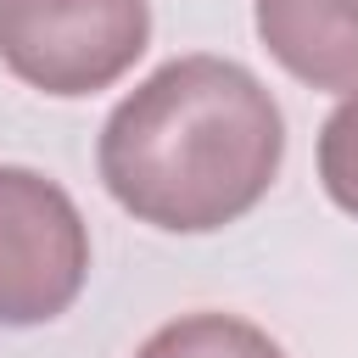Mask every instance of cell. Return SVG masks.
Listing matches in <instances>:
<instances>
[{"mask_svg":"<svg viewBox=\"0 0 358 358\" xmlns=\"http://www.w3.org/2000/svg\"><path fill=\"white\" fill-rule=\"evenodd\" d=\"M95 162L129 218L213 235L268 196L285 162V117L241 62L173 56L112 106Z\"/></svg>","mask_w":358,"mask_h":358,"instance_id":"1","label":"cell"},{"mask_svg":"<svg viewBox=\"0 0 358 358\" xmlns=\"http://www.w3.org/2000/svg\"><path fill=\"white\" fill-rule=\"evenodd\" d=\"M151 45V0H0V62L28 90L78 101Z\"/></svg>","mask_w":358,"mask_h":358,"instance_id":"2","label":"cell"},{"mask_svg":"<svg viewBox=\"0 0 358 358\" xmlns=\"http://www.w3.org/2000/svg\"><path fill=\"white\" fill-rule=\"evenodd\" d=\"M90 280V224L39 168L0 162V324L62 319Z\"/></svg>","mask_w":358,"mask_h":358,"instance_id":"3","label":"cell"},{"mask_svg":"<svg viewBox=\"0 0 358 358\" xmlns=\"http://www.w3.org/2000/svg\"><path fill=\"white\" fill-rule=\"evenodd\" d=\"M263 50L308 90H358V0H252Z\"/></svg>","mask_w":358,"mask_h":358,"instance_id":"4","label":"cell"},{"mask_svg":"<svg viewBox=\"0 0 358 358\" xmlns=\"http://www.w3.org/2000/svg\"><path fill=\"white\" fill-rule=\"evenodd\" d=\"M134 358H285L268 330L235 313H185L140 341Z\"/></svg>","mask_w":358,"mask_h":358,"instance_id":"5","label":"cell"},{"mask_svg":"<svg viewBox=\"0 0 358 358\" xmlns=\"http://www.w3.org/2000/svg\"><path fill=\"white\" fill-rule=\"evenodd\" d=\"M319 185L347 218H358V90L341 95L319 129Z\"/></svg>","mask_w":358,"mask_h":358,"instance_id":"6","label":"cell"}]
</instances>
